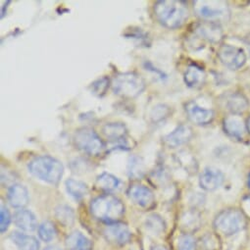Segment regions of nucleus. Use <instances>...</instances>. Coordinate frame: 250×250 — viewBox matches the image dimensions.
<instances>
[{
    "label": "nucleus",
    "instance_id": "obj_2",
    "mask_svg": "<svg viewBox=\"0 0 250 250\" xmlns=\"http://www.w3.org/2000/svg\"><path fill=\"white\" fill-rule=\"evenodd\" d=\"M90 212L92 216L104 223L114 224L123 217L125 206L123 202L116 196L105 194L96 197L90 204Z\"/></svg>",
    "mask_w": 250,
    "mask_h": 250
},
{
    "label": "nucleus",
    "instance_id": "obj_17",
    "mask_svg": "<svg viewBox=\"0 0 250 250\" xmlns=\"http://www.w3.org/2000/svg\"><path fill=\"white\" fill-rule=\"evenodd\" d=\"M14 222L19 229L25 231H33L38 227L36 216L29 210H19L14 216Z\"/></svg>",
    "mask_w": 250,
    "mask_h": 250
},
{
    "label": "nucleus",
    "instance_id": "obj_28",
    "mask_svg": "<svg viewBox=\"0 0 250 250\" xmlns=\"http://www.w3.org/2000/svg\"><path fill=\"white\" fill-rule=\"evenodd\" d=\"M146 227L148 229H152L153 231L160 232V231L164 230L165 224H164V221L159 216L152 215V216L147 218V220H146Z\"/></svg>",
    "mask_w": 250,
    "mask_h": 250
},
{
    "label": "nucleus",
    "instance_id": "obj_31",
    "mask_svg": "<svg viewBox=\"0 0 250 250\" xmlns=\"http://www.w3.org/2000/svg\"><path fill=\"white\" fill-rule=\"evenodd\" d=\"M109 85V80L107 78H101L92 83V92L98 96H102Z\"/></svg>",
    "mask_w": 250,
    "mask_h": 250
},
{
    "label": "nucleus",
    "instance_id": "obj_14",
    "mask_svg": "<svg viewBox=\"0 0 250 250\" xmlns=\"http://www.w3.org/2000/svg\"><path fill=\"white\" fill-rule=\"evenodd\" d=\"M192 135L193 133L190 127L187 126V125H181V126H179L172 133L165 137L164 142L169 147L176 148L188 143L192 138Z\"/></svg>",
    "mask_w": 250,
    "mask_h": 250
},
{
    "label": "nucleus",
    "instance_id": "obj_23",
    "mask_svg": "<svg viewBox=\"0 0 250 250\" xmlns=\"http://www.w3.org/2000/svg\"><path fill=\"white\" fill-rule=\"evenodd\" d=\"M66 188L69 194L76 199H81L84 197L88 192L87 186L84 183L73 179H69L66 181Z\"/></svg>",
    "mask_w": 250,
    "mask_h": 250
},
{
    "label": "nucleus",
    "instance_id": "obj_36",
    "mask_svg": "<svg viewBox=\"0 0 250 250\" xmlns=\"http://www.w3.org/2000/svg\"><path fill=\"white\" fill-rule=\"evenodd\" d=\"M44 250H60V249L58 247H56V246H48Z\"/></svg>",
    "mask_w": 250,
    "mask_h": 250
},
{
    "label": "nucleus",
    "instance_id": "obj_33",
    "mask_svg": "<svg viewBox=\"0 0 250 250\" xmlns=\"http://www.w3.org/2000/svg\"><path fill=\"white\" fill-rule=\"evenodd\" d=\"M203 246L206 250H214L216 248V245H215V242L213 240V236H211V242H209V238H208V235L205 236L203 238Z\"/></svg>",
    "mask_w": 250,
    "mask_h": 250
},
{
    "label": "nucleus",
    "instance_id": "obj_26",
    "mask_svg": "<svg viewBox=\"0 0 250 250\" xmlns=\"http://www.w3.org/2000/svg\"><path fill=\"white\" fill-rule=\"evenodd\" d=\"M39 235L45 242L52 240L56 235V229L54 225L49 221L43 222L39 228Z\"/></svg>",
    "mask_w": 250,
    "mask_h": 250
},
{
    "label": "nucleus",
    "instance_id": "obj_3",
    "mask_svg": "<svg viewBox=\"0 0 250 250\" xmlns=\"http://www.w3.org/2000/svg\"><path fill=\"white\" fill-rule=\"evenodd\" d=\"M28 169L33 176L51 185H57L64 173L62 163L47 155L39 156L32 160L28 165Z\"/></svg>",
    "mask_w": 250,
    "mask_h": 250
},
{
    "label": "nucleus",
    "instance_id": "obj_16",
    "mask_svg": "<svg viewBox=\"0 0 250 250\" xmlns=\"http://www.w3.org/2000/svg\"><path fill=\"white\" fill-rule=\"evenodd\" d=\"M8 200L15 208H23L29 202L28 189L22 185H13L8 190Z\"/></svg>",
    "mask_w": 250,
    "mask_h": 250
},
{
    "label": "nucleus",
    "instance_id": "obj_27",
    "mask_svg": "<svg viewBox=\"0 0 250 250\" xmlns=\"http://www.w3.org/2000/svg\"><path fill=\"white\" fill-rule=\"evenodd\" d=\"M74 211L72 208L62 205L56 209V218L64 225H71L74 222Z\"/></svg>",
    "mask_w": 250,
    "mask_h": 250
},
{
    "label": "nucleus",
    "instance_id": "obj_19",
    "mask_svg": "<svg viewBox=\"0 0 250 250\" xmlns=\"http://www.w3.org/2000/svg\"><path fill=\"white\" fill-rule=\"evenodd\" d=\"M104 136L112 142H121L127 136L126 126L122 123H110L103 127Z\"/></svg>",
    "mask_w": 250,
    "mask_h": 250
},
{
    "label": "nucleus",
    "instance_id": "obj_25",
    "mask_svg": "<svg viewBox=\"0 0 250 250\" xmlns=\"http://www.w3.org/2000/svg\"><path fill=\"white\" fill-rule=\"evenodd\" d=\"M199 225L200 218L195 212H188L182 217V228L186 230H195Z\"/></svg>",
    "mask_w": 250,
    "mask_h": 250
},
{
    "label": "nucleus",
    "instance_id": "obj_15",
    "mask_svg": "<svg viewBox=\"0 0 250 250\" xmlns=\"http://www.w3.org/2000/svg\"><path fill=\"white\" fill-rule=\"evenodd\" d=\"M185 83L191 88L201 87L206 80V74L204 70L197 65H190L185 72L184 75Z\"/></svg>",
    "mask_w": 250,
    "mask_h": 250
},
{
    "label": "nucleus",
    "instance_id": "obj_35",
    "mask_svg": "<svg viewBox=\"0 0 250 250\" xmlns=\"http://www.w3.org/2000/svg\"><path fill=\"white\" fill-rule=\"evenodd\" d=\"M246 129H247L248 133L250 134V117H248V119L246 120Z\"/></svg>",
    "mask_w": 250,
    "mask_h": 250
},
{
    "label": "nucleus",
    "instance_id": "obj_29",
    "mask_svg": "<svg viewBox=\"0 0 250 250\" xmlns=\"http://www.w3.org/2000/svg\"><path fill=\"white\" fill-rule=\"evenodd\" d=\"M169 113H170L169 107H167L166 105L160 104V105L155 106V107L152 109L150 116H151V118H152V120H153L154 122H157V121H162L163 119L167 118L168 115H169Z\"/></svg>",
    "mask_w": 250,
    "mask_h": 250
},
{
    "label": "nucleus",
    "instance_id": "obj_24",
    "mask_svg": "<svg viewBox=\"0 0 250 250\" xmlns=\"http://www.w3.org/2000/svg\"><path fill=\"white\" fill-rule=\"evenodd\" d=\"M119 180L108 173H103L96 179V187L97 188L104 191H111L118 188Z\"/></svg>",
    "mask_w": 250,
    "mask_h": 250
},
{
    "label": "nucleus",
    "instance_id": "obj_18",
    "mask_svg": "<svg viewBox=\"0 0 250 250\" xmlns=\"http://www.w3.org/2000/svg\"><path fill=\"white\" fill-rule=\"evenodd\" d=\"M66 247L69 250H91V241L80 231L72 232L66 238Z\"/></svg>",
    "mask_w": 250,
    "mask_h": 250
},
{
    "label": "nucleus",
    "instance_id": "obj_20",
    "mask_svg": "<svg viewBox=\"0 0 250 250\" xmlns=\"http://www.w3.org/2000/svg\"><path fill=\"white\" fill-rule=\"evenodd\" d=\"M224 131L230 138L240 140L244 134V126L242 122L236 117H228L224 120Z\"/></svg>",
    "mask_w": 250,
    "mask_h": 250
},
{
    "label": "nucleus",
    "instance_id": "obj_5",
    "mask_svg": "<svg viewBox=\"0 0 250 250\" xmlns=\"http://www.w3.org/2000/svg\"><path fill=\"white\" fill-rule=\"evenodd\" d=\"M246 226L244 214L236 209H228L219 213L214 221L215 229L226 235H231L243 229Z\"/></svg>",
    "mask_w": 250,
    "mask_h": 250
},
{
    "label": "nucleus",
    "instance_id": "obj_37",
    "mask_svg": "<svg viewBox=\"0 0 250 250\" xmlns=\"http://www.w3.org/2000/svg\"><path fill=\"white\" fill-rule=\"evenodd\" d=\"M247 184H248V187L250 188V174H249V176H248V183H247Z\"/></svg>",
    "mask_w": 250,
    "mask_h": 250
},
{
    "label": "nucleus",
    "instance_id": "obj_1",
    "mask_svg": "<svg viewBox=\"0 0 250 250\" xmlns=\"http://www.w3.org/2000/svg\"><path fill=\"white\" fill-rule=\"evenodd\" d=\"M154 13L157 20L168 29L180 28L188 17L186 3L174 0H161L156 2Z\"/></svg>",
    "mask_w": 250,
    "mask_h": 250
},
{
    "label": "nucleus",
    "instance_id": "obj_34",
    "mask_svg": "<svg viewBox=\"0 0 250 250\" xmlns=\"http://www.w3.org/2000/svg\"><path fill=\"white\" fill-rule=\"evenodd\" d=\"M151 250H166V249L163 246H161V245H155V246H153L151 248Z\"/></svg>",
    "mask_w": 250,
    "mask_h": 250
},
{
    "label": "nucleus",
    "instance_id": "obj_12",
    "mask_svg": "<svg viewBox=\"0 0 250 250\" xmlns=\"http://www.w3.org/2000/svg\"><path fill=\"white\" fill-rule=\"evenodd\" d=\"M225 181L224 174L215 168H206L200 175L199 185L208 191H212L220 188Z\"/></svg>",
    "mask_w": 250,
    "mask_h": 250
},
{
    "label": "nucleus",
    "instance_id": "obj_32",
    "mask_svg": "<svg viewBox=\"0 0 250 250\" xmlns=\"http://www.w3.org/2000/svg\"><path fill=\"white\" fill-rule=\"evenodd\" d=\"M0 216H1V218H0V230H1V232H4L10 225L11 216L8 209L3 205L1 206V210H0Z\"/></svg>",
    "mask_w": 250,
    "mask_h": 250
},
{
    "label": "nucleus",
    "instance_id": "obj_10",
    "mask_svg": "<svg viewBox=\"0 0 250 250\" xmlns=\"http://www.w3.org/2000/svg\"><path fill=\"white\" fill-rule=\"evenodd\" d=\"M128 196L138 205L150 208L154 205L155 197L150 188L143 185H133L128 189Z\"/></svg>",
    "mask_w": 250,
    "mask_h": 250
},
{
    "label": "nucleus",
    "instance_id": "obj_30",
    "mask_svg": "<svg viewBox=\"0 0 250 250\" xmlns=\"http://www.w3.org/2000/svg\"><path fill=\"white\" fill-rule=\"evenodd\" d=\"M178 250H195V240L188 234L182 235L178 239Z\"/></svg>",
    "mask_w": 250,
    "mask_h": 250
},
{
    "label": "nucleus",
    "instance_id": "obj_6",
    "mask_svg": "<svg viewBox=\"0 0 250 250\" xmlns=\"http://www.w3.org/2000/svg\"><path fill=\"white\" fill-rule=\"evenodd\" d=\"M74 141L80 150L91 156H98L105 148L104 143L91 128L79 129L74 136Z\"/></svg>",
    "mask_w": 250,
    "mask_h": 250
},
{
    "label": "nucleus",
    "instance_id": "obj_11",
    "mask_svg": "<svg viewBox=\"0 0 250 250\" xmlns=\"http://www.w3.org/2000/svg\"><path fill=\"white\" fill-rule=\"evenodd\" d=\"M186 111L189 120L199 126H205L214 119L213 110L203 108L194 101H190L186 105Z\"/></svg>",
    "mask_w": 250,
    "mask_h": 250
},
{
    "label": "nucleus",
    "instance_id": "obj_22",
    "mask_svg": "<svg viewBox=\"0 0 250 250\" xmlns=\"http://www.w3.org/2000/svg\"><path fill=\"white\" fill-rule=\"evenodd\" d=\"M11 239L20 250H39L40 248L38 239L32 235L15 231L11 234Z\"/></svg>",
    "mask_w": 250,
    "mask_h": 250
},
{
    "label": "nucleus",
    "instance_id": "obj_13",
    "mask_svg": "<svg viewBox=\"0 0 250 250\" xmlns=\"http://www.w3.org/2000/svg\"><path fill=\"white\" fill-rule=\"evenodd\" d=\"M195 31L201 39L215 43L220 42L224 37L221 26L216 22L204 21L197 26Z\"/></svg>",
    "mask_w": 250,
    "mask_h": 250
},
{
    "label": "nucleus",
    "instance_id": "obj_8",
    "mask_svg": "<svg viewBox=\"0 0 250 250\" xmlns=\"http://www.w3.org/2000/svg\"><path fill=\"white\" fill-rule=\"evenodd\" d=\"M220 61L230 70H238L246 63V54L240 47L225 44L218 50Z\"/></svg>",
    "mask_w": 250,
    "mask_h": 250
},
{
    "label": "nucleus",
    "instance_id": "obj_9",
    "mask_svg": "<svg viewBox=\"0 0 250 250\" xmlns=\"http://www.w3.org/2000/svg\"><path fill=\"white\" fill-rule=\"evenodd\" d=\"M103 234L109 242L116 245H123L127 243L131 238V231L129 228L121 223L109 224L103 229Z\"/></svg>",
    "mask_w": 250,
    "mask_h": 250
},
{
    "label": "nucleus",
    "instance_id": "obj_7",
    "mask_svg": "<svg viewBox=\"0 0 250 250\" xmlns=\"http://www.w3.org/2000/svg\"><path fill=\"white\" fill-rule=\"evenodd\" d=\"M193 5L195 13L209 22H216L228 13L226 3L221 1H195Z\"/></svg>",
    "mask_w": 250,
    "mask_h": 250
},
{
    "label": "nucleus",
    "instance_id": "obj_21",
    "mask_svg": "<svg viewBox=\"0 0 250 250\" xmlns=\"http://www.w3.org/2000/svg\"><path fill=\"white\" fill-rule=\"evenodd\" d=\"M227 107L232 114L238 115L243 113L248 108V100L241 93H232L227 97Z\"/></svg>",
    "mask_w": 250,
    "mask_h": 250
},
{
    "label": "nucleus",
    "instance_id": "obj_4",
    "mask_svg": "<svg viewBox=\"0 0 250 250\" xmlns=\"http://www.w3.org/2000/svg\"><path fill=\"white\" fill-rule=\"evenodd\" d=\"M113 91L124 98H135L146 88L144 79L136 73H122L112 81Z\"/></svg>",
    "mask_w": 250,
    "mask_h": 250
}]
</instances>
